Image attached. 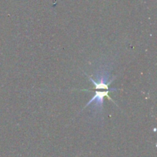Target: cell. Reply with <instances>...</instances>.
Wrapping results in <instances>:
<instances>
[{
    "mask_svg": "<svg viewBox=\"0 0 157 157\" xmlns=\"http://www.w3.org/2000/svg\"><path fill=\"white\" fill-rule=\"evenodd\" d=\"M110 64H102L100 66L99 68L96 71V74H94V76L96 77V81L94 80L90 76H89L87 73L84 72V75H87L90 81L93 82L94 87L90 89V90H106L109 91H115L118 90L119 89L117 88H110L109 87V85L113 82L117 78V76L113 77L112 79H109L110 75Z\"/></svg>",
    "mask_w": 157,
    "mask_h": 157,
    "instance_id": "obj_1",
    "label": "cell"
},
{
    "mask_svg": "<svg viewBox=\"0 0 157 157\" xmlns=\"http://www.w3.org/2000/svg\"><path fill=\"white\" fill-rule=\"evenodd\" d=\"M111 91H109V90H104V91H94V95L93 98L90 100V101L87 102V104H86L85 107H84L86 108L88 106L91 107V110H94V114H98V113H103V110H104V98H107L109 100H110L111 101H113L115 104L117 105L116 103L114 102V101L112 100V98H110L109 94ZM83 109V110H84Z\"/></svg>",
    "mask_w": 157,
    "mask_h": 157,
    "instance_id": "obj_2",
    "label": "cell"
}]
</instances>
